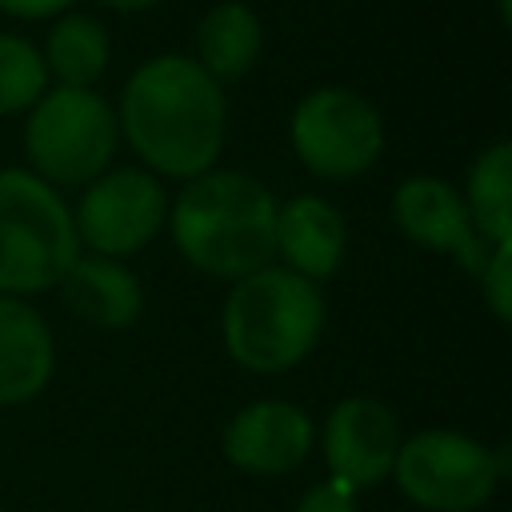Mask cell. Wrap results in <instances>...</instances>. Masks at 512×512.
Listing matches in <instances>:
<instances>
[{
    "instance_id": "4",
    "label": "cell",
    "mask_w": 512,
    "mask_h": 512,
    "mask_svg": "<svg viewBox=\"0 0 512 512\" xmlns=\"http://www.w3.org/2000/svg\"><path fill=\"white\" fill-rule=\"evenodd\" d=\"M64 200L32 172H0V296L44 292L64 280L76 252Z\"/></svg>"
},
{
    "instance_id": "15",
    "label": "cell",
    "mask_w": 512,
    "mask_h": 512,
    "mask_svg": "<svg viewBox=\"0 0 512 512\" xmlns=\"http://www.w3.org/2000/svg\"><path fill=\"white\" fill-rule=\"evenodd\" d=\"M200 44V68L220 84V80H236L248 72V64L260 52V24L252 16V8L244 4H216L196 32Z\"/></svg>"
},
{
    "instance_id": "12",
    "label": "cell",
    "mask_w": 512,
    "mask_h": 512,
    "mask_svg": "<svg viewBox=\"0 0 512 512\" xmlns=\"http://www.w3.org/2000/svg\"><path fill=\"white\" fill-rule=\"evenodd\" d=\"M276 252L304 280H324L344 256V220L320 196H296L276 208Z\"/></svg>"
},
{
    "instance_id": "1",
    "label": "cell",
    "mask_w": 512,
    "mask_h": 512,
    "mask_svg": "<svg viewBox=\"0 0 512 512\" xmlns=\"http://www.w3.org/2000/svg\"><path fill=\"white\" fill-rule=\"evenodd\" d=\"M128 144L164 176H204L224 144V92L184 56L148 60L124 88Z\"/></svg>"
},
{
    "instance_id": "16",
    "label": "cell",
    "mask_w": 512,
    "mask_h": 512,
    "mask_svg": "<svg viewBox=\"0 0 512 512\" xmlns=\"http://www.w3.org/2000/svg\"><path fill=\"white\" fill-rule=\"evenodd\" d=\"M464 208L480 236L492 244H512V148L504 140L472 164Z\"/></svg>"
},
{
    "instance_id": "6",
    "label": "cell",
    "mask_w": 512,
    "mask_h": 512,
    "mask_svg": "<svg viewBox=\"0 0 512 512\" xmlns=\"http://www.w3.org/2000/svg\"><path fill=\"white\" fill-rule=\"evenodd\" d=\"M116 148V120L108 104L88 88L48 92L28 120L32 164L60 184H84L100 176Z\"/></svg>"
},
{
    "instance_id": "14",
    "label": "cell",
    "mask_w": 512,
    "mask_h": 512,
    "mask_svg": "<svg viewBox=\"0 0 512 512\" xmlns=\"http://www.w3.org/2000/svg\"><path fill=\"white\" fill-rule=\"evenodd\" d=\"M60 284H64L68 308L92 324L120 328V324L136 320V312H140L136 276L108 256H76Z\"/></svg>"
},
{
    "instance_id": "13",
    "label": "cell",
    "mask_w": 512,
    "mask_h": 512,
    "mask_svg": "<svg viewBox=\"0 0 512 512\" xmlns=\"http://www.w3.org/2000/svg\"><path fill=\"white\" fill-rule=\"evenodd\" d=\"M52 372V336L44 320L12 300L0 296V404L32 400Z\"/></svg>"
},
{
    "instance_id": "20",
    "label": "cell",
    "mask_w": 512,
    "mask_h": 512,
    "mask_svg": "<svg viewBox=\"0 0 512 512\" xmlns=\"http://www.w3.org/2000/svg\"><path fill=\"white\" fill-rule=\"evenodd\" d=\"M296 512H356V500H352V488L332 476L328 484L308 488V496L300 500Z\"/></svg>"
},
{
    "instance_id": "2",
    "label": "cell",
    "mask_w": 512,
    "mask_h": 512,
    "mask_svg": "<svg viewBox=\"0 0 512 512\" xmlns=\"http://www.w3.org/2000/svg\"><path fill=\"white\" fill-rule=\"evenodd\" d=\"M276 208L272 192L252 176L204 172L180 192L172 236L200 272L244 280L268 268L276 252Z\"/></svg>"
},
{
    "instance_id": "8",
    "label": "cell",
    "mask_w": 512,
    "mask_h": 512,
    "mask_svg": "<svg viewBox=\"0 0 512 512\" xmlns=\"http://www.w3.org/2000/svg\"><path fill=\"white\" fill-rule=\"evenodd\" d=\"M76 240H88L96 256H128L144 248L164 224V188L136 168L100 176L76 212Z\"/></svg>"
},
{
    "instance_id": "18",
    "label": "cell",
    "mask_w": 512,
    "mask_h": 512,
    "mask_svg": "<svg viewBox=\"0 0 512 512\" xmlns=\"http://www.w3.org/2000/svg\"><path fill=\"white\" fill-rule=\"evenodd\" d=\"M44 80V56L20 36H0V112L28 108L44 92Z\"/></svg>"
},
{
    "instance_id": "11",
    "label": "cell",
    "mask_w": 512,
    "mask_h": 512,
    "mask_svg": "<svg viewBox=\"0 0 512 512\" xmlns=\"http://www.w3.org/2000/svg\"><path fill=\"white\" fill-rule=\"evenodd\" d=\"M308 448H312V420L284 400L248 404L224 432L228 460L260 476L296 468L308 456Z\"/></svg>"
},
{
    "instance_id": "17",
    "label": "cell",
    "mask_w": 512,
    "mask_h": 512,
    "mask_svg": "<svg viewBox=\"0 0 512 512\" xmlns=\"http://www.w3.org/2000/svg\"><path fill=\"white\" fill-rule=\"evenodd\" d=\"M108 64V36L92 16H64L48 36V60L64 88H88Z\"/></svg>"
},
{
    "instance_id": "22",
    "label": "cell",
    "mask_w": 512,
    "mask_h": 512,
    "mask_svg": "<svg viewBox=\"0 0 512 512\" xmlns=\"http://www.w3.org/2000/svg\"><path fill=\"white\" fill-rule=\"evenodd\" d=\"M108 8H120V12H136V8H148V4H156V0H104Z\"/></svg>"
},
{
    "instance_id": "5",
    "label": "cell",
    "mask_w": 512,
    "mask_h": 512,
    "mask_svg": "<svg viewBox=\"0 0 512 512\" xmlns=\"http://www.w3.org/2000/svg\"><path fill=\"white\" fill-rule=\"evenodd\" d=\"M392 472L404 496L420 508L468 512L492 496L496 476L504 472V456H492L480 440L464 432L432 428L396 448Z\"/></svg>"
},
{
    "instance_id": "9",
    "label": "cell",
    "mask_w": 512,
    "mask_h": 512,
    "mask_svg": "<svg viewBox=\"0 0 512 512\" xmlns=\"http://www.w3.org/2000/svg\"><path fill=\"white\" fill-rule=\"evenodd\" d=\"M400 436H396V416L372 400V396H352L340 400L324 424V456L336 480L348 488L376 484L384 472H392Z\"/></svg>"
},
{
    "instance_id": "19",
    "label": "cell",
    "mask_w": 512,
    "mask_h": 512,
    "mask_svg": "<svg viewBox=\"0 0 512 512\" xmlns=\"http://www.w3.org/2000/svg\"><path fill=\"white\" fill-rule=\"evenodd\" d=\"M480 280H484L492 312L500 320H512V244H496V252L488 256Z\"/></svg>"
},
{
    "instance_id": "10",
    "label": "cell",
    "mask_w": 512,
    "mask_h": 512,
    "mask_svg": "<svg viewBox=\"0 0 512 512\" xmlns=\"http://www.w3.org/2000/svg\"><path fill=\"white\" fill-rule=\"evenodd\" d=\"M392 212H396V224L404 228V236H412L416 244L460 256L476 276L484 272L488 256H484V244L472 228V216H468L464 200L444 180H432V176L404 180L396 188Z\"/></svg>"
},
{
    "instance_id": "3",
    "label": "cell",
    "mask_w": 512,
    "mask_h": 512,
    "mask_svg": "<svg viewBox=\"0 0 512 512\" xmlns=\"http://www.w3.org/2000/svg\"><path fill=\"white\" fill-rule=\"evenodd\" d=\"M324 304L312 280L292 268H260L244 276L224 304V344L252 372H284L316 344Z\"/></svg>"
},
{
    "instance_id": "7",
    "label": "cell",
    "mask_w": 512,
    "mask_h": 512,
    "mask_svg": "<svg viewBox=\"0 0 512 512\" xmlns=\"http://www.w3.org/2000/svg\"><path fill=\"white\" fill-rule=\"evenodd\" d=\"M384 128L376 108L348 88H320L300 100L292 116V148L296 156L328 180H348L372 168L380 156Z\"/></svg>"
},
{
    "instance_id": "21",
    "label": "cell",
    "mask_w": 512,
    "mask_h": 512,
    "mask_svg": "<svg viewBox=\"0 0 512 512\" xmlns=\"http://www.w3.org/2000/svg\"><path fill=\"white\" fill-rule=\"evenodd\" d=\"M72 0H0V8L4 12H12V16H24V20H36V16H56V12H64Z\"/></svg>"
}]
</instances>
